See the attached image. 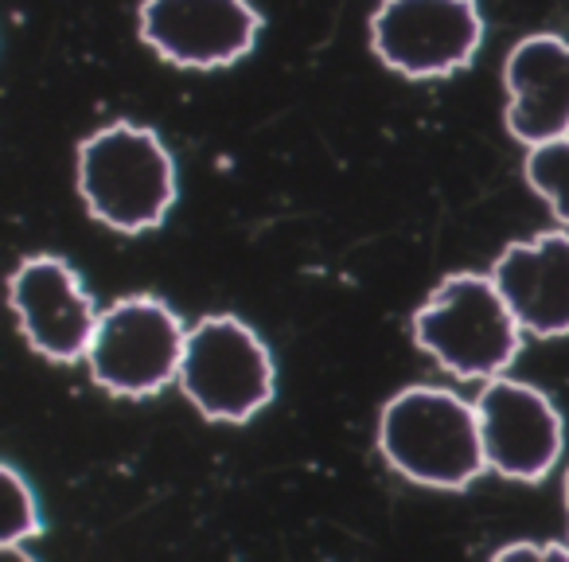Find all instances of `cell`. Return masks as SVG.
<instances>
[{
    "label": "cell",
    "instance_id": "obj_2",
    "mask_svg": "<svg viewBox=\"0 0 569 562\" xmlns=\"http://www.w3.org/2000/svg\"><path fill=\"white\" fill-rule=\"evenodd\" d=\"M410 333L413 344L460 383H488L503 375L527 341L491 269H460L437 282L433 294L413 309Z\"/></svg>",
    "mask_w": 569,
    "mask_h": 562
},
{
    "label": "cell",
    "instance_id": "obj_11",
    "mask_svg": "<svg viewBox=\"0 0 569 562\" xmlns=\"http://www.w3.org/2000/svg\"><path fill=\"white\" fill-rule=\"evenodd\" d=\"M507 129L519 145L569 134V40L553 32L522 36L503 59Z\"/></svg>",
    "mask_w": 569,
    "mask_h": 562
},
{
    "label": "cell",
    "instance_id": "obj_14",
    "mask_svg": "<svg viewBox=\"0 0 569 562\" xmlns=\"http://www.w3.org/2000/svg\"><path fill=\"white\" fill-rule=\"evenodd\" d=\"M496 562L507 559H569V546L566 543H535V539H515V543L496 546L491 554Z\"/></svg>",
    "mask_w": 569,
    "mask_h": 562
},
{
    "label": "cell",
    "instance_id": "obj_4",
    "mask_svg": "<svg viewBox=\"0 0 569 562\" xmlns=\"http://www.w3.org/2000/svg\"><path fill=\"white\" fill-rule=\"evenodd\" d=\"M180 391L207 422L258 418L277 395V364L266 341L234 313H207L188 328Z\"/></svg>",
    "mask_w": 569,
    "mask_h": 562
},
{
    "label": "cell",
    "instance_id": "obj_13",
    "mask_svg": "<svg viewBox=\"0 0 569 562\" xmlns=\"http://www.w3.org/2000/svg\"><path fill=\"white\" fill-rule=\"evenodd\" d=\"M0 484H4V520H0V546L9 554H24L28 539L40 535V504H36L32 484L20 476L17 465L0 469Z\"/></svg>",
    "mask_w": 569,
    "mask_h": 562
},
{
    "label": "cell",
    "instance_id": "obj_5",
    "mask_svg": "<svg viewBox=\"0 0 569 562\" xmlns=\"http://www.w3.org/2000/svg\"><path fill=\"white\" fill-rule=\"evenodd\" d=\"M188 325L168 302L133 294L113 302L98 317L87 352V372L113 398H152L180 379Z\"/></svg>",
    "mask_w": 569,
    "mask_h": 562
},
{
    "label": "cell",
    "instance_id": "obj_9",
    "mask_svg": "<svg viewBox=\"0 0 569 562\" xmlns=\"http://www.w3.org/2000/svg\"><path fill=\"white\" fill-rule=\"evenodd\" d=\"M137 32L144 48L183 71L242 63L261 36L253 0H141Z\"/></svg>",
    "mask_w": 569,
    "mask_h": 562
},
{
    "label": "cell",
    "instance_id": "obj_3",
    "mask_svg": "<svg viewBox=\"0 0 569 562\" xmlns=\"http://www.w3.org/2000/svg\"><path fill=\"white\" fill-rule=\"evenodd\" d=\"M82 207L118 235H141L168 219L176 204V160L168 145L137 121L102 126L74 160Z\"/></svg>",
    "mask_w": 569,
    "mask_h": 562
},
{
    "label": "cell",
    "instance_id": "obj_7",
    "mask_svg": "<svg viewBox=\"0 0 569 562\" xmlns=\"http://www.w3.org/2000/svg\"><path fill=\"white\" fill-rule=\"evenodd\" d=\"M476 414L491 473L519 484H538L558 469L566 450V422L542 387L511 379L503 372L480 383Z\"/></svg>",
    "mask_w": 569,
    "mask_h": 562
},
{
    "label": "cell",
    "instance_id": "obj_8",
    "mask_svg": "<svg viewBox=\"0 0 569 562\" xmlns=\"http://www.w3.org/2000/svg\"><path fill=\"white\" fill-rule=\"evenodd\" d=\"M9 305L24 344L51 364L87 359L102 309L82 286L79 269L59 254H28L9 277Z\"/></svg>",
    "mask_w": 569,
    "mask_h": 562
},
{
    "label": "cell",
    "instance_id": "obj_12",
    "mask_svg": "<svg viewBox=\"0 0 569 562\" xmlns=\"http://www.w3.org/2000/svg\"><path fill=\"white\" fill-rule=\"evenodd\" d=\"M522 172H527V184L535 188V196L569 230V134L542 145H530Z\"/></svg>",
    "mask_w": 569,
    "mask_h": 562
},
{
    "label": "cell",
    "instance_id": "obj_1",
    "mask_svg": "<svg viewBox=\"0 0 569 562\" xmlns=\"http://www.w3.org/2000/svg\"><path fill=\"white\" fill-rule=\"evenodd\" d=\"M375 442L387 465L421 489L460 492L480 473H488L476 403L429 383L387 398Z\"/></svg>",
    "mask_w": 569,
    "mask_h": 562
},
{
    "label": "cell",
    "instance_id": "obj_6",
    "mask_svg": "<svg viewBox=\"0 0 569 562\" xmlns=\"http://www.w3.org/2000/svg\"><path fill=\"white\" fill-rule=\"evenodd\" d=\"M483 43L476 0H382L371 17V48L413 82L465 71Z\"/></svg>",
    "mask_w": 569,
    "mask_h": 562
},
{
    "label": "cell",
    "instance_id": "obj_10",
    "mask_svg": "<svg viewBox=\"0 0 569 562\" xmlns=\"http://www.w3.org/2000/svg\"><path fill=\"white\" fill-rule=\"evenodd\" d=\"M522 333L535 341L569 336V230H542L511 243L491 266Z\"/></svg>",
    "mask_w": 569,
    "mask_h": 562
},
{
    "label": "cell",
    "instance_id": "obj_15",
    "mask_svg": "<svg viewBox=\"0 0 569 562\" xmlns=\"http://www.w3.org/2000/svg\"><path fill=\"white\" fill-rule=\"evenodd\" d=\"M561 500H566V512H569V465H566V476H561Z\"/></svg>",
    "mask_w": 569,
    "mask_h": 562
}]
</instances>
